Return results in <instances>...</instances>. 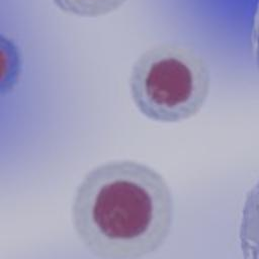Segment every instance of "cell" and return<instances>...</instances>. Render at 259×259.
I'll return each instance as SVG.
<instances>
[{"label":"cell","mask_w":259,"mask_h":259,"mask_svg":"<svg viewBox=\"0 0 259 259\" xmlns=\"http://www.w3.org/2000/svg\"><path fill=\"white\" fill-rule=\"evenodd\" d=\"M204 59L180 42H163L143 52L133 64L128 86L132 100L145 117L176 123L196 115L209 93Z\"/></svg>","instance_id":"7a4b0ae2"},{"label":"cell","mask_w":259,"mask_h":259,"mask_svg":"<svg viewBox=\"0 0 259 259\" xmlns=\"http://www.w3.org/2000/svg\"><path fill=\"white\" fill-rule=\"evenodd\" d=\"M62 12L79 17H99L119 9L127 0H51Z\"/></svg>","instance_id":"277c9868"},{"label":"cell","mask_w":259,"mask_h":259,"mask_svg":"<svg viewBox=\"0 0 259 259\" xmlns=\"http://www.w3.org/2000/svg\"><path fill=\"white\" fill-rule=\"evenodd\" d=\"M251 39H252V49L253 55L255 59V63L259 72V0L255 7L253 21H252V32H251Z\"/></svg>","instance_id":"5b68a950"},{"label":"cell","mask_w":259,"mask_h":259,"mask_svg":"<svg viewBox=\"0 0 259 259\" xmlns=\"http://www.w3.org/2000/svg\"><path fill=\"white\" fill-rule=\"evenodd\" d=\"M78 239L100 259H141L164 246L174 200L165 178L134 160H113L88 171L71 207Z\"/></svg>","instance_id":"6da1fadb"},{"label":"cell","mask_w":259,"mask_h":259,"mask_svg":"<svg viewBox=\"0 0 259 259\" xmlns=\"http://www.w3.org/2000/svg\"><path fill=\"white\" fill-rule=\"evenodd\" d=\"M238 240L243 259H259V176L244 197Z\"/></svg>","instance_id":"3957f363"}]
</instances>
